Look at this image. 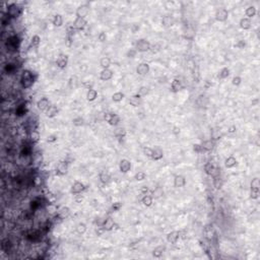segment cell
I'll list each match as a JSON object with an SVG mask.
<instances>
[{"instance_id":"cell-1","label":"cell","mask_w":260,"mask_h":260,"mask_svg":"<svg viewBox=\"0 0 260 260\" xmlns=\"http://www.w3.org/2000/svg\"><path fill=\"white\" fill-rule=\"evenodd\" d=\"M260 181L258 178H254L251 182V198L257 199L259 197Z\"/></svg>"},{"instance_id":"cell-2","label":"cell","mask_w":260,"mask_h":260,"mask_svg":"<svg viewBox=\"0 0 260 260\" xmlns=\"http://www.w3.org/2000/svg\"><path fill=\"white\" fill-rule=\"evenodd\" d=\"M22 13V8L16 4H10L7 7V15L11 18H16Z\"/></svg>"},{"instance_id":"cell-3","label":"cell","mask_w":260,"mask_h":260,"mask_svg":"<svg viewBox=\"0 0 260 260\" xmlns=\"http://www.w3.org/2000/svg\"><path fill=\"white\" fill-rule=\"evenodd\" d=\"M136 51L138 52H146L150 49V44L146 40H139L136 43Z\"/></svg>"},{"instance_id":"cell-4","label":"cell","mask_w":260,"mask_h":260,"mask_svg":"<svg viewBox=\"0 0 260 260\" xmlns=\"http://www.w3.org/2000/svg\"><path fill=\"white\" fill-rule=\"evenodd\" d=\"M228 16H229V12H228V10L225 9V8L219 9L216 13V18L219 22H225V20H227Z\"/></svg>"},{"instance_id":"cell-5","label":"cell","mask_w":260,"mask_h":260,"mask_svg":"<svg viewBox=\"0 0 260 260\" xmlns=\"http://www.w3.org/2000/svg\"><path fill=\"white\" fill-rule=\"evenodd\" d=\"M68 171V166L66 162H60V163L57 165L56 168V174H58L59 176H63V175L67 174Z\"/></svg>"},{"instance_id":"cell-6","label":"cell","mask_w":260,"mask_h":260,"mask_svg":"<svg viewBox=\"0 0 260 260\" xmlns=\"http://www.w3.org/2000/svg\"><path fill=\"white\" fill-rule=\"evenodd\" d=\"M119 169L122 173H127L130 169H131V163L126 159H123L122 161L120 162V165H119Z\"/></svg>"},{"instance_id":"cell-7","label":"cell","mask_w":260,"mask_h":260,"mask_svg":"<svg viewBox=\"0 0 260 260\" xmlns=\"http://www.w3.org/2000/svg\"><path fill=\"white\" fill-rule=\"evenodd\" d=\"M37 107L39 110L41 111H47L48 108L50 107V103H49V100L47 98H43V99L39 100L37 103Z\"/></svg>"},{"instance_id":"cell-8","label":"cell","mask_w":260,"mask_h":260,"mask_svg":"<svg viewBox=\"0 0 260 260\" xmlns=\"http://www.w3.org/2000/svg\"><path fill=\"white\" fill-rule=\"evenodd\" d=\"M148 71H150V65L148 63H140L136 68V72L139 75H145L146 73H148Z\"/></svg>"},{"instance_id":"cell-9","label":"cell","mask_w":260,"mask_h":260,"mask_svg":"<svg viewBox=\"0 0 260 260\" xmlns=\"http://www.w3.org/2000/svg\"><path fill=\"white\" fill-rule=\"evenodd\" d=\"M56 63H57V66H58L59 68L63 69V68H65L66 66H67V63H68V57L66 56V55L61 54L60 56L58 57V59H57Z\"/></svg>"},{"instance_id":"cell-10","label":"cell","mask_w":260,"mask_h":260,"mask_svg":"<svg viewBox=\"0 0 260 260\" xmlns=\"http://www.w3.org/2000/svg\"><path fill=\"white\" fill-rule=\"evenodd\" d=\"M84 190V185L80 182H75L71 187V193L73 194H79Z\"/></svg>"},{"instance_id":"cell-11","label":"cell","mask_w":260,"mask_h":260,"mask_svg":"<svg viewBox=\"0 0 260 260\" xmlns=\"http://www.w3.org/2000/svg\"><path fill=\"white\" fill-rule=\"evenodd\" d=\"M204 237L207 241H212L214 237V231L212 226H206L204 228Z\"/></svg>"},{"instance_id":"cell-12","label":"cell","mask_w":260,"mask_h":260,"mask_svg":"<svg viewBox=\"0 0 260 260\" xmlns=\"http://www.w3.org/2000/svg\"><path fill=\"white\" fill-rule=\"evenodd\" d=\"M87 13H89V6L86 5V4L79 6V7L77 8V10H76V15H77V18H84V16H86Z\"/></svg>"},{"instance_id":"cell-13","label":"cell","mask_w":260,"mask_h":260,"mask_svg":"<svg viewBox=\"0 0 260 260\" xmlns=\"http://www.w3.org/2000/svg\"><path fill=\"white\" fill-rule=\"evenodd\" d=\"M113 76V71L112 70H110L109 68H106V69H103L101 72V74H100V78H101L102 80H109L111 79Z\"/></svg>"},{"instance_id":"cell-14","label":"cell","mask_w":260,"mask_h":260,"mask_svg":"<svg viewBox=\"0 0 260 260\" xmlns=\"http://www.w3.org/2000/svg\"><path fill=\"white\" fill-rule=\"evenodd\" d=\"M179 238H180V233L177 231L175 232H172V233H170L169 235L167 236V240L169 243H171V244H176L177 241L179 240Z\"/></svg>"},{"instance_id":"cell-15","label":"cell","mask_w":260,"mask_h":260,"mask_svg":"<svg viewBox=\"0 0 260 260\" xmlns=\"http://www.w3.org/2000/svg\"><path fill=\"white\" fill-rule=\"evenodd\" d=\"M86 20H84V18H76V20H74L73 27H74V29L79 30V31H80V30H82L84 27H86Z\"/></svg>"},{"instance_id":"cell-16","label":"cell","mask_w":260,"mask_h":260,"mask_svg":"<svg viewBox=\"0 0 260 260\" xmlns=\"http://www.w3.org/2000/svg\"><path fill=\"white\" fill-rule=\"evenodd\" d=\"M185 184H186V180H185V178L183 176H181V175H177V176L175 177V179H174L175 187L179 188V187L185 186Z\"/></svg>"},{"instance_id":"cell-17","label":"cell","mask_w":260,"mask_h":260,"mask_svg":"<svg viewBox=\"0 0 260 260\" xmlns=\"http://www.w3.org/2000/svg\"><path fill=\"white\" fill-rule=\"evenodd\" d=\"M114 225H115L114 219H113L112 217H108V219H106V221H104L103 228L105 231H111V230H113V228H114Z\"/></svg>"},{"instance_id":"cell-18","label":"cell","mask_w":260,"mask_h":260,"mask_svg":"<svg viewBox=\"0 0 260 260\" xmlns=\"http://www.w3.org/2000/svg\"><path fill=\"white\" fill-rule=\"evenodd\" d=\"M58 112H59V110L56 106H50L46 112V116L48 117V118H54L55 116H57Z\"/></svg>"},{"instance_id":"cell-19","label":"cell","mask_w":260,"mask_h":260,"mask_svg":"<svg viewBox=\"0 0 260 260\" xmlns=\"http://www.w3.org/2000/svg\"><path fill=\"white\" fill-rule=\"evenodd\" d=\"M29 138H30V141L31 142H33V143H37V142L40 140V133L38 131H36V130H33V131L30 132Z\"/></svg>"},{"instance_id":"cell-20","label":"cell","mask_w":260,"mask_h":260,"mask_svg":"<svg viewBox=\"0 0 260 260\" xmlns=\"http://www.w3.org/2000/svg\"><path fill=\"white\" fill-rule=\"evenodd\" d=\"M162 25H163L165 27H172V25H174V20H173V18H172V16H169V15L164 16L163 20H162Z\"/></svg>"},{"instance_id":"cell-21","label":"cell","mask_w":260,"mask_h":260,"mask_svg":"<svg viewBox=\"0 0 260 260\" xmlns=\"http://www.w3.org/2000/svg\"><path fill=\"white\" fill-rule=\"evenodd\" d=\"M165 249H166V247L164 246V245H161V246H157V248H155V250H153L152 255L155 257V258H160V257H162L163 253L165 252Z\"/></svg>"},{"instance_id":"cell-22","label":"cell","mask_w":260,"mask_h":260,"mask_svg":"<svg viewBox=\"0 0 260 260\" xmlns=\"http://www.w3.org/2000/svg\"><path fill=\"white\" fill-rule=\"evenodd\" d=\"M119 122H120V117L116 114H111L110 119L108 120L109 124H110L111 126H117Z\"/></svg>"},{"instance_id":"cell-23","label":"cell","mask_w":260,"mask_h":260,"mask_svg":"<svg viewBox=\"0 0 260 260\" xmlns=\"http://www.w3.org/2000/svg\"><path fill=\"white\" fill-rule=\"evenodd\" d=\"M20 82H22V86L23 89H30L34 84V77L32 76V77L25 78V79H20Z\"/></svg>"},{"instance_id":"cell-24","label":"cell","mask_w":260,"mask_h":260,"mask_svg":"<svg viewBox=\"0 0 260 260\" xmlns=\"http://www.w3.org/2000/svg\"><path fill=\"white\" fill-rule=\"evenodd\" d=\"M163 155H164L163 150H162L160 148H155V150H153L152 159L155 160V161H159V160H161L162 157H163Z\"/></svg>"},{"instance_id":"cell-25","label":"cell","mask_w":260,"mask_h":260,"mask_svg":"<svg viewBox=\"0 0 260 260\" xmlns=\"http://www.w3.org/2000/svg\"><path fill=\"white\" fill-rule=\"evenodd\" d=\"M129 104L133 107H138L140 105V96L139 95H135L132 96L129 99Z\"/></svg>"},{"instance_id":"cell-26","label":"cell","mask_w":260,"mask_h":260,"mask_svg":"<svg viewBox=\"0 0 260 260\" xmlns=\"http://www.w3.org/2000/svg\"><path fill=\"white\" fill-rule=\"evenodd\" d=\"M97 97H98V93L96 89H89V91H87V93H86L87 101H89V102L95 101V100L97 99Z\"/></svg>"},{"instance_id":"cell-27","label":"cell","mask_w":260,"mask_h":260,"mask_svg":"<svg viewBox=\"0 0 260 260\" xmlns=\"http://www.w3.org/2000/svg\"><path fill=\"white\" fill-rule=\"evenodd\" d=\"M225 165H226V167L229 168V169H230V168H233V167H235V166L237 165V160H236L233 155H231V157H229L227 160H226Z\"/></svg>"},{"instance_id":"cell-28","label":"cell","mask_w":260,"mask_h":260,"mask_svg":"<svg viewBox=\"0 0 260 260\" xmlns=\"http://www.w3.org/2000/svg\"><path fill=\"white\" fill-rule=\"evenodd\" d=\"M183 87L182 86V82H180L179 79H174L173 82H172V91H174V93H177V91H179Z\"/></svg>"},{"instance_id":"cell-29","label":"cell","mask_w":260,"mask_h":260,"mask_svg":"<svg viewBox=\"0 0 260 260\" xmlns=\"http://www.w3.org/2000/svg\"><path fill=\"white\" fill-rule=\"evenodd\" d=\"M251 20H249V18H242L240 22V27H242L243 30H249L251 27Z\"/></svg>"},{"instance_id":"cell-30","label":"cell","mask_w":260,"mask_h":260,"mask_svg":"<svg viewBox=\"0 0 260 260\" xmlns=\"http://www.w3.org/2000/svg\"><path fill=\"white\" fill-rule=\"evenodd\" d=\"M201 148L203 150H206V152H209V150H212L214 148V141L212 140H205L203 143L201 144Z\"/></svg>"},{"instance_id":"cell-31","label":"cell","mask_w":260,"mask_h":260,"mask_svg":"<svg viewBox=\"0 0 260 260\" xmlns=\"http://www.w3.org/2000/svg\"><path fill=\"white\" fill-rule=\"evenodd\" d=\"M110 179H111V177L107 172L106 171L101 172V174H100V181H101L102 183L106 184V183H108L109 181H110Z\"/></svg>"},{"instance_id":"cell-32","label":"cell","mask_w":260,"mask_h":260,"mask_svg":"<svg viewBox=\"0 0 260 260\" xmlns=\"http://www.w3.org/2000/svg\"><path fill=\"white\" fill-rule=\"evenodd\" d=\"M62 23H63L62 16H61L60 14H56V15L54 16V18H53V25H54L55 27H61Z\"/></svg>"},{"instance_id":"cell-33","label":"cell","mask_w":260,"mask_h":260,"mask_svg":"<svg viewBox=\"0 0 260 260\" xmlns=\"http://www.w3.org/2000/svg\"><path fill=\"white\" fill-rule=\"evenodd\" d=\"M214 166L212 165V162H208V163H206L205 164V166H204V172H205L206 174L207 175H212V171H214Z\"/></svg>"},{"instance_id":"cell-34","label":"cell","mask_w":260,"mask_h":260,"mask_svg":"<svg viewBox=\"0 0 260 260\" xmlns=\"http://www.w3.org/2000/svg\"><path fill=\"white\" fill-rule=\"evenodd\" d=\"M70 214V210L68 207H62L58 212V216L61 217V219H66Z\"/></svg>"},{"instance_id":"cell-35","label":"cell","mask_w":260,"mask_h":260,"mask_svg":"<svg viewBox=\"0 0 260 260\" xmlns=\"http://www.w3.org/2000/svg\"><path fill=\"white\" fill-rule=\"evenodd\" d=\"M123 99H124V93H120V91H118V93H115L114 95L112 96V100L114 102H116V103H119V102H121Z\"/></svg>"},{"instance_id":"cell-36","label":"cell","mask_w":260,"mask_h":260,"mask_svg":"<svg viewBox=\"0 0 260 260\" xmlns=\"http://www.w3.org/2000/svg\"><path fill=\"white\" fill-rule=\"evenodd\" d=\"M255 14H256V8L254 6H249L246 9V15L248 16L247 18H253V16H255Z\"/></svg>"},{"instance_id":"cell-37","label":"cell","mask_w":260,"mask_h":260,"mask_svg":"<svg viewBox=\"0 0 260 260\" xmlns=\"http://www.w3.org/2000/svg\"><path fill=\"white\" fill-rule=\"evenodd\" d=\"M100 64H101V66L104 68V69H106V68H109V66L111 65L110 58H108V57H103V58L101 59V61H100Z\"/></svg>"},{"instance_id":"cell-38","label":"cell","mask_w":260,"mask_h":260,"mask_svg":"<svg viewBox=\"0 0 260 260\" xmlns=\"http://www.w3.org/2000/svg\"><path fill=\"white\" fill-rule=\"evenodd\" d=\"M142 203L144 204V205L145 206H150L152 204V196H150V195H144L143 196V198H142Z\"/></svg>"},{"instance_id":"cell-39","label":"cell","mask_w":260,"mask_h":260,"mask_svg":"<svg viewBox=\"0 0 260 260\" xmlns=\"http://www.w3.org/2000/svg\"><path fill=\"white\" fill-rule=\"evenodd\" d=\"M229 75H230V69H229V68H227V67L223 68V69L221 70V72L219 73V77L221 78V79L227 78Z\"/></svg>"},{"instance_id":"cell-40","label":"cell","mask_w":260,"mask_h":260,"mask_svg":"<svg viewBox=\"0 0 260 260\" xmlns=\"http://www.w3.org/2000/svg\"><path fill=\"white\" fill-rule=\"evenodd\" d=\"M40 42H41V39H40L39 36H34L33 39H32L31 41V47H34V48H36V47H38L40 45Z\"/></svg>"},{"instance_id":"cell-41","label":"cell","mask_w":260,"mask_h":260,"mask_svg":"<svg viewBox=\"0 0 260 260\" xmlns=\"http://www.w3.org/2000/svg\"><path fill=\"white\" fill-rule=\"evenodd\" d=\"M86 226L82 223H78L77 227H76V232H77L78 234H80V235H82V234L86 233Z\"/></svg>"},{"instance_id":"cell-42","label":"cell","mask_w":260,"mask_h":260,"mask_svg":"<svg viewBox=\"0 0 260 260\" xmlns=\"http://www.w3.org/2000/svg\"><path fill=\"white\" fill-rule=\"evenodd\" d=\"M47 210L50 214H57V207L54 203H49V205H47Z\"/></svg>"},{"instance_id":"cell-43","label":"cell","mask_w":260,"mask_h":260,"mask_svg":"<svg viewBox=\"0 0 260 260\" xmlns=\"http://www.w3.org/2000/svg\"><path fill=\"white\" fill-rule=\"evenodd\" d=\"M214 186L216 187V189H219L221 186H223V181H221V179L219 178V176L214 177Z\"/></svg>"},{"instance_id":"cell-44","label":"cell","mask_w":260,"mask_h":260,"mask_svg":"<svg viewBox=\"0 0 260 260\" xmlns=\"http://www.w3.org/2000/svg\"><path fill=\"white\" fill-rule=\"evenodd\" d=\"M42 161H43V157H42V155H40V153H37L36 155H34L33 163L35 164V165H40V164L42 163Z\"/></svg>"},{"instance_id":"cell-45","label":"cell","mask_w":260,"mask_h":260,"mask_svg":"<svg viewBox=\"0 0 260 260\" xmlns=\"http://www.w3.org/2000/svg\"><path fill=\"white\" fill-rule=\"evenodd\" d=\"M162 195H163V190H162L161 187H157V188H155V190H153V192H152V197H155V198H159V197H161Z\"/></svg>"},{"instance_id":"cell-46","label":"cell","mask_w":260,"mask_h":260,"mask_svg":"<svg viewBox=\"0 0 260 260\" xmlns=\"http://www.w3.org/2000/svg\"><path fill=\"white\" fill-rule=\"evenodd\" d=\"M146 177V175L144 172H138V173L135 174V176H134V179H135L136 181H142L144 180Z\"/></svg>"},{"instance_id":"cell-47","label":"cell","mask_w":260,"mask_h":260,"mask_svg":"<svg viewBox=\"0 0 260 260\" xmlns=\"http://www.w3.org/2000/svg\"><path fill=\"white\" fill-rule=\"evenodd\" d=\"M125 133H126V132H125L124 128H118L115 131V135H116L117 137H122V136L125 135Z\"/></svg>"},{"instance_id":"cell-48","label":"cell","mask_w":260,"mask_h":260,"mask_svg":"<svg viewBox=\"0 0 260 260\" xmlns=\"http://www.w3.org/2000/svg\"><path fill=\"white\" fill-rule=\"evenodd\" d=\"M143 153L148 157H152V153H153V150L150 148H143Z\"/></svg>"},{"instance_id":"cell-49","label":"cell","mask_w":260,"mask_h":260,"mask_svg":"<svg viewBox=\"0 0 260 260\" xmlns=\"http://www.w3.org/2000/svg\"><path fill=\"white\" fill-rule=\"evenodd\" d=\"M148 93V87H146V86H141L139 89H138V93H137V95H139L140 97H141V96H145Z\"/></svg>"},{"instance_id":"cell-50","label":"cell","mask_w":260,"mask_h":260,"mask_svg":"<svg viewBox=\"0 0 260 260\" xmlns=\"http://www.w3.org/2000/svg\"><path fill=\"white\" fill-rule=\"evenodd\" d=\"M73 124L76 125V126H80V125L84 124V119L82 117H78V118H75L73 120Z\"/></svg>"},{"instance_id":"cell-51","label":"cell","mask_w":260,"mask_h":260,"mask_svg":"<svg viewBox=\"0 0 260 260\" xmlns=\"http://www.w3.org/2000/svg\"><path fill=\"white\" fill-rule=\"evenodd\" d=\"M136 52H137V51L134 50V49H130L128 51V53H127V57H129V58H133V57H135Z\"/></svg>"},{"instance_id":"cell-52","label":"cell","mask_w":260,"mask_h":260,"mask_svg":"<svg viewBox=\"0 0 260 260\" xmlns=\"http://www.w3.org/2000/svg\"><path fill=\"white\" fill-rule=\"evenodd\" d=\"M241 82H242V79H241V77H239V76H235V77L233 78L234 86H239V84H241Z\"/></svg>"},{"instance_id":"cell-53","label":"cell","mask_w":260,"mask_h":260,"mask_svg":"<svg viewBox=\"0 0 260 260\" xmlns=\"http://www.w3.org/2000/svg\"><path fill=\"white\" fill-rule=\"evenodd\" d=\"M121 206H122V203H120V202H116V203L113 204L112 208H113V210H115V212H116V210H119V209H120Z\"/></svg>"},{"instance_id":"cell-54","label":"cell","mask_w":260,"mask_h":260,"mask_svg":"<svg viewBox=\"0 0 260 260\" xmlns=\"http://www.w3.org/2000/svg\"><path fill=\"white\" fill-rule=\"evenodd\" d=\"M106 38H107V36H106L105 33H101L99 35V37H98V39H99L100 42H105L106 41Z\"/></svg>"},{"instance_id":"cell-55","label":"cell","mask_w":260,"mask_h":260,"mask_svg":"<svg viewBox=\"0 0 260 260\" xmlns=\"http://www.w3.org/2000/svg\"><path fill=\"white\" fill-rule=\"evenodd\" d=\"M34 183H35L36 186H41V183H42V179L40 177H36L34 179Z\"/></svg>"},{"instance_id":"cell-56","label":"cell","mask_w":260,"mask_h":260,"mask_svg":"<svg viewBox=\"0 0 260 260\" xmlns=\"http://www.w3.org/2000/svg\"><path fill=\"white\" fill-rule=\"evenodd\" d=\"M194 150H196V152H200L201 150H202L201 145H199V144H194Z\"/></svg>"},{"instance_id":"cell-57","label":"cell","mask_w":260,"mask_h":260,"mask_svg":"<svg viewBox=\"0 0 260 260\" xmlns=\"http://www.w3.org/2000/svg\"><path fill=\"white\" fill-rule=\"evenodd\" d=\"M140 191H141V193H142V194H144V195H145L146 193L148 192V187H145V186H143L141 189H140Z\"/></svg>"},{"instance_id":"cell-58","label":"cell","mask_w":260,"mask_h":260,"mask_svg":"<svg viewBox=\"0 0 260 260\" xmlns=\"http://www.w3.org/2000/svg\"><path fill=\"white\" fill-rule=\"evenodd\" d=\"M55 140H57V138H56V136H54V135H51L50 137H48V142H53V141H55Z\"/></svg>"},{"instance_id":"cell-59","label":"cell","mask_w":260,"mask_h":260,"mask_svg":"<svg viewBox=\"0 0 260 260\" xmlns=\"http://www.w3.org/2000/svg\"><path fill=\"white\" fill-rule=\"evenodd\" d=\"M235 130H236V127H235V126H232L231 128L229 129V132H231V133H233V132H235Z\"/></svg>"},{"instance_id":"cell-60","label":"cell","mask_w":260,"mask_h":260,"mask_svg":"<svg viewBox=\"0 0 260 260\" xmlns=\"http://www.w3.org/2000/svg\"><path fill=\"white\" fill-rule=\"evenodd\" d=\"M245 46V43H243V42H240V44L238 45V47H240V48H242V47Z\"/></svg>"}]
</instances>
